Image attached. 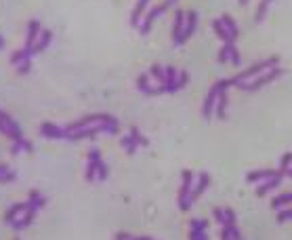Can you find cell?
Instances as JSON below:
<instances>
[{
    "instance_id": "74e56055",
    "label": "cell",
    "mask_w": 292,
    "mask_h": 240,
    "mask_svg": "<svg viewBox=\"0 0 292 240\" xmlns=\"http://www.w3.org/2000/svg\"><path fill=\"white\" fill-rule=\"evenodd\" d=\"M9 171H11V169H9L7 164H3V162H0V179H3V177L7 175V173H9Z\"/></svg>"
},
{
    "instance_id": "f35d334b",
    "label": "cell",
    "mask_w": 292,
    "mask_h": 240,
    "mask_svg": "<svg viewBox=\"0 0 292 240\" xmlns=\"http://www.w3.org/2000/svg\"><path fill=\"white\" fill-rule=\"evenodd\" d=\"M286 177H292V164L286 169Z\"/></svg>"
},
{
    "instance_id": "ffe728a7",
    "label": "cell",
    "mask_w": 292,
    "mask_h": 240,
    "mask_svg": "<svg viewBox=\"0 0 292 240\" xmlns=\"http://www.w3.org/2000/svg\"><path fill=\"white\" fill-rule=\"evenodd\" d=\"M212 28H215V32L219 34V38H221L223 42H236V40L231 38V34L225 30V26L221 24V19H215V21H212Z\"/></svg>"
},
{
    "instance_id": "8d00e7d4",
    "label": "cell",
    "mask_w": 292,
    "mask_h": 240,
    "mask_svg": "<svg viewBox=\"0 0 292 240\" xmlns=\"http://www.w3.org/2000/svg\"><path fill=\"white\" fill-rule=\"evenodd\" d=\"M221 238H223V240H231V232H229V228H227V226H223V232H221Z\"/></svg>"
},
{
    "instance_id": "836d02e7",
    "label": "cell",
    "mask_w": 292,
    "mask_h": 240,
    "mask_svg": "<svg viewBox=\"0 0 292 240\" xmlns=\"http://www.w3.org/2000/svg\"><path fill=\"white\" fill-rule=\"evenodd\" d=\"M21 150H24V147H21V141H13V145H11V154H13V156H17Z\"/></svg>"
},
{
    "instance_id": "8fae6325",
    "label": "cell",
    "mask_w": 292,
    "mask_h": 240,
    "mask_svg": "<svg viewBox=\"0 0 292 240\" xmlns=\"http://www.w3.org/2000/svg\"><path fill=\"white\" fill-rule=\"evenodd\" d=\"M151 5H153L151 0H137V5H134L132 13H130V26H134V28H137V26L141 24V19H143L145 11H147Z\"/></svg>"
},
{
    "instance_id": "4fadbf2b",
    "label": "cell",
    "mask_w": 292,
    "mask_h": 240,
    "mask_svg": "<svg viewBox=\"0 0 292 240\" xmlns=\"http://www.w3.org/2000/svg\"><path fill=\"white\" fill-rule=\"evenodd\" d=\"M28 205H30V202H28ZM36 213H38V211L30 207V209H28V211H26L24 215H21V217H19V219H17V221H13V224H11V226H13V230H15V232H21V230H26L28 226H32V221H34V217H36Z\"/></svg>"
},
{
    "instance_id": "5bb4252c",
    "label": "cell",
    "mask_w": 292,
    "mask_h": 240,
    "mask_svg": "<svg viewBox=\"0 0 292 240\" xmlns=\"http://www.w3.org/2000/svg\"><path fill=\"white\" fill-rule=\"evenodd\" d=\"M28 209H30V205H28V202H15V205L5 213V221L11 226V224H13V221H17L19 217L24 215Z\"/></svg>"
},
{
    "instance_id": "277c9868",
    "label": "cell",
    "mask_w": 292,
    "mask_h": 240,
    "mask_svg": "<svg viewBox=\"0 0 292 240\" xmlns=\"http://www.w3.org/2000/svg\"><path fill=\"white\" fill-rule=\"evenodd\" d=\"M280 74H282V68H280V65H276V68H271V70H267V72L259 74L257 78H252V80H248V82H240V84H238V89H242V91H259L261 86H265V84H269V82H274Z\"/></svg>"
},
{
    "instance_id": "7c38bea8",
    "label": "cell",
    "mask_w": 292,
    "mask_h": 240,
    "mask_svg": "<svg viewBox=\"0 0 292 240\" xmlns=\"http://www.w3.org/2000/svg\"><path fill=\"white\" fill-rule=\"evenodd\" d=\"M40 133L49 139H65V131L63 126H57L53 122H42L40 124Z\"/></svg>"
},
{
    "instance_id": "ba28073f",
    "label": "cell",
    "mask_w": 292,
    "mask_h": 240,
    "mask_svg": "<svg viewBox=\"0 0 292 240\" xmlns=\"http://www.w3.org/2000/svg\"><path fill=\"white\" fill-rule=\"evenodd\" d=\"M196 24H198V13H196V11H187V15H185V26H183L181 34H179V38L174 40V45H177V47L189 40V36H191L193 30H196Z\"/></svg>"
},
{
    "instance_id": "cb8c5ba5",
    "label": "cell",
    "mask_w": 292,
    "mask_h": 240,
    "mask_svg": "<svg viewBox=\"0 0 292 240\" xmlns=\"http://www.w3.org/2000/svg\"><path fill=\"white\" fill-rule=\"evenodd\" d=\"M26 59H32V57L28 55V51H26V49H19V51H15V53L9 57V61H11L13 65H19V63H24Z\"/></svg>"
},
{
    "instance_id": "83f0119b",
    "label": "cell",
    "mask_w": 292,
    "mask_h": 240,
    "mask_svg": "<svg viewBox=\"0 0 292 240\" xmlns=\"http://www.w3.org/2000/svg\"><path fill=\"white\" fill-rule=\"evenodd\" d=\"M191 230L206 232V230H208V221H206V219H191Z\"/></svg>"
},
{
    "instance_id": "52a82bcc",
    "label": "cell",
    "mask_w": 292,
    "mask_h": 240,
    "mask_svg": "<svg viewBox=\"0 0 292 240\" xmlns=\"http://www.w3.org/2000/svg\"><path fill=\"white\" fill-rule=\"evenodd\" d=\"M208 183H210V175L208 173H198V177H196V181H193V188H191V192H189V198H187V202H189V207L200 198L202 194H204V190L208 188Z\"/></svg>"
},
{
    "instance_id": "e0dca14e",
    "label": "cell",
    "mask_w": 292,
    "mask_h": 240,
    "mask_svg": "<svg viewBox=\"0 0 292 240\" xmlns=\"http://www.w3.org/2000/svg\"><path fill=\"white\" fill-rule=\"evenodd\" d=\"M185 11H177L174 13V26H172V42L179 38V34H181L183 26H185Z\"/></svg>"
},
{
    "instance_id": "7bdbcfd3",
    "label": "cell",
    "mask_w": 292,
    "mask_h": 240,
    "mask_svg": "<svg viewBox=\"0 0 292 240\" xmlns=\"http://www.w3.org/2000/svg\"><path fill=\"white\" fill-rule=\"evenodd\" d=\"M15 240H19V238H15Z\"/></svg>"
},
{
    "instance_id": "484cf974",
    "label": "cell",
    "mask_w": 292,
    "mask_h": 240,
    "mask_svg": "<svg viewBox=\"0 0 292 240\" xmlns=\"http://www.w3.org/2000/svg\"><path fill=\"white\" fill-rule=\"evenodd\" d=\"M107 175H109V169H107V164H105L103 160H99V162H97V181L107 179Z\"/></svg>"
},
{
    "instance_id": "ab89813d",
    "label": "cell",
    "mask_w": 292,
    "mask_h": 240,
    "mask_svg": "<svg viewBox=\"0 0 292 240\" xmlns=\"http://www.w3.org/2000/svg\"><path fill=\"white\" fill-rule=\"evenodd\" d=\"M3 47H5V38H3V36H0V49H3Z\"/></svg>"
},
{
    "instance_id": "e575fe53",
    "label": "cell",
    "mask_w": 292,
    "mask_h": 240,
    "mask_svg": "<svg viewBox=\"0 0 292 240\" xmlns=\"http://www.w3.org/2000/svg\"><path fill=\"white\" fill-rule=\"evenodd\" d=\"M229 228V232H231V240H242L240 238V232H238V226L233 224V226H227Z\"/></svg>"
},
{
    "instance_id": "1f68e13d",
    "label": "cell",
    "mask_w": 292,
    "mask_h": 240,
    "mask_svg": "<svg viewBox=\"0 0 292 240\" xmlns=\"http://www.w3.org/2000/svg\"><path fill=\"white\" fill-rule=\"evenodd\" d=\"M189 240H208V238H206V232L191 230V232H189Z\"/></svg>"
},
{
    "instance_id": "6da1fadb",
    "label": "cell",
    "mask_w": 292,
    "mask_h": 240,
    "mask_svg": "<svg viewBox=\"0 0 292 240\" xmlns=\"http://www.w3.org/2000/svg\"><path fill=\"white\" fill-rule=\"evenodd\" d=\"M278 63H280V59H278V57H269V59H263V61L255 63L252 68H248V70H244V72L236 74L233 78H229V82H231V86H238L240 82H248V80L257 78L259 74H263V72H267V70H271V68H276Z\"/></svg>"
},
{
    "instance_id": "7402d4cb",
    "label": "cell",
    "mask_w": 292,
    "mask_h": 240,
    "mask_svg": "<svg viewBox=\"0 0 292 240\" xmlns=\"http://www.w3.org/2000/svg\"><path fill=\"white\" fill-rule=\"evenodd\" d=\"M221 24L225 26V30L231 34V38H233V40L238 38V34H240V30H238V24H236V21H233L229 15H223V17H221Z\"/></svg>"
},
{
    "instance_id": "30bf717a",
    "label": "cell",
    "mask_w": 292,
    "mask_h": 240,
    "mask_svg": "<svg viewBox=\"0 0 292 240\" xmlns=\"http://www.w3.org/2000/svg\"><path fill=\"white\" fill-rule=\"evenodd\" d=\"M40 32H42V28H40V24H38V19H30V24H28V36H26V45H24V49L28 51V55H30L32 47L36 45V40H38ZM30 57H32V55H30Z\"/></svg>"
},
{
    "instance_id": "d4e9b609",
    "label": "cell",
    "mask_w": 292,
    "mask_h": 240,
    "mask_svg": "<svg viewBox=\"0 0 292 240\" xmlns=\"http://www.w3.org/2000/svg\"><path fill=\"white\" fill-rule=\"evenodd\" d=\"M274 0H261L259 3V7H257V21L261 24V21L265 19V13H267V9H269V5H271Z\"/></svg>"
},
{
    "instance_id": "60d3db41",
    "label": "cell",
    "mask_w": 292,
    "mask_h": 240,
    "mask_svg": "<svg viewBox=\"0 0 292 240\" xmlns=\"http://www.w3.org/2000/svg\"><path fill=\"white\" fill-rule=\"evenodd\" d=\"M240 5H242V7H246V5H248V0H240Z\"/></svg>"
},
{
    "instance_id": "9a60e30c",
    "label": "cell",
    "mask_w": 292,
    "mask_h": 240,
    "mask_svg": "<svg viewBox=\"0 0 292 240\" xmlns=\"http://www.w3.org/2000/svg\"><path fill=\"white\" fill-rule=\"evenodd\" d=\"M53 42V32L51 30H42L40 32V36H38V40H36V45L32 47V51H30V55H36V53H42L44 49H47L49 45Z\"/></svg>"
},
{
    "instance_id": "d6986e66",
    "label": "cell",
    "mask_w": 292,
    "mask_h": 240,
    "mask_svg": "<svg viewBox=\"0 0 292 240\" xmlns=\"http://www.w3.org/2000/svg\"><path fill=\"white\" fill-rule=\"evenodd\" d=\"M227 103H229L227 93H221V95H219V99H217V105H215V116H217V118H225Z\"/></svg>"
},
{
    "instance_id": "d590c367",
    "label": "cell",
    "mask_w": 292,
    "mask_h": 240,
    "mask_svg": "<svg viewBox=\"0 0 292 240\" xmlns=\"http://www.w3.org/2000/svg\"><path fill=\"white\" fill-rule=\"evenodd\" d=\"M21 147H24L26 152H32V150H34V145H32V141H28L26 137H24V139H21Z\"/></svg>"
},
{
    "instance_id": "d6a6232c",
    "label": "cell",
    "mask_w": 292,
    "mask_h": 240,
    "mask_svg": "<svg viewBox=\"0 0 292 240\" xmlns=\"http://www.w3.org/2000/svg\"><path fill=\"white\" fill-rule=\"evenodd\" d=\"M212 215H215V219H217V224H225V211H221V209H215L212 211Z\"/></svg>"
},
{
    "instance_id": "f1b7e54d",
    "label": "cell",
    "mask_w": 292,
    "mask_h": 240,
    "mask_svg": "<svg viewBox=\"0 0 292 240\" xmlns=\"http://www.w3.org/2000/svg\"><path fill=\"white\" fill-rule=\"evenodd\" d=\"M30 70H32V59H26L24 63L17 65V74H28Z\"/></svg>"
},
{
    "instance_id": "3957f363",
    "label": "cell",
    "mask_w": 292,
    "mask_h": 240,
    "mask_svg": "<svg viewBox=\"0 0 292 240\" xmlns=\"http://www.w3.org/2000/svg\"><path fill=\"white\" fill-rule=\"evenodd\" d=\"M227 86H231L229 78H227V80H219V82L212 84V89L208 91V95H206V99H204V105H202V114H204L206 118H212V116H215L217 99H219L221 93H225V91H227Z\"/></svg>"
},
{
    "instance_id": "ac0fdd59",
    "label": "cell",
    "mask_w": 292,
    "mask_h": 240,
    "mask_svg": "<svg viewBox=\"0 0 292 240\" xmlns=\"http://www.w3.org/2000/svg\"><path fill=\"white\" fill-rule=\"evenodd\" d=\"M28 202H30V207H32V209L40 211L44 205H47V198H44V196H40V192H38V190H32V192L28 194Z\"/></svg>"
},
{
    "instance_id": "44dd1931",
    "label": "cell",
    "mask_w": 292,
    "mask_h": 240,
    "mask_svg": "<svg viewBox=\"0 0 292 240\" xmlns=\"http://www.w3.org/2000/svg\"><path fill=\"white\" fill-rule=\"evenodd\" d=\"M290 205H292V192L276 196V198H274V202H271V207H274L276 211H280V209H284V207H290Z\"/></svg>"
},
{
    "instance_id": "b9f144b4",
    "label": "cell",
    "mask_w": 292,
    "mask_h": 240,
    "mask_svg": "<svg viewBox=\"0 0 292 240\" xmlns=\"http://www.w3.org/2000/svg\"><path fill=\"white\" fill-rule=\"evenodd\" d=\"M130 240H134V236H132V238H130Z\"/></svg>"
},
{
    "instance_id": "603a6c76",
    "label": "cell",
    "mask_w": 292,
    "mask_h": 240,
    "mask_svg": "<svg viewBox=\"0 0 292 240\" xmlns=\"http://www.w3.org/2000/svg\"><path fill=\"white\" fill-rule=\"evenodd\" d=\"M97 162L99 160H88L86 162V173H84V179L88 181V183H93V181H97Z\"/></svg>"
},
{
    "instance_id": "7a4b0ae2",
    "label": "cell",
    "mask_w": 292,
    "mask_h": 240,
    "mask_svg": "<svg viewBox=\"0 0 292 240\" xmlns=\"http://www.w3.org/2000/svg\"><path fill=\"white\" fill-rule=\"evenodd\" d=\"M174 3H177V0H158V3H153V5L145 11V15H143V19H141V24L137 26V30H139L143 36L149 34V30H151V26H153V21L158 19L162 13H166Z\"/></svg>"
},
{
    "instance_id": "5b68a950",
    "label": "cell",
    "mask_w": 292,
    "mask_h": 240,
    "mask_svg": "<svg viewBox=\"0 0 292 240\" xmlns=\"http://www.w3.org/2000/svg\"><path fill=\"white\" fill-rule=\"evenodd\" d=\"M0 133H3L5 137H9L11 141H21V139H24V133H21L19 124L3 110H0Z\"/></svg>"
},
{
    "instance_id": "4dcf8cb0",
    "label": "cell",
    "mask_w": 292,
    "mask_h": 240,
    "mask_svg": "<svg viewBox=\"0 0 292 240\" xmlns=\"http://www.w3.org/2000/svg\"><path fill=\"white\" fill-rule=\"evenodd\" d=\"M187 80H189L187 72H179V76H177V89H183V86L187 84Z\"/></svg>"
},
{
    "instance_id": "4316f807",
    "label": "cell",
    "mask_w": 292,
    "mask_h": 240,
    "mask_svg": "<svg viewBox=\"0 0 292 240\" xmlns=\"http://www.w3.org/2000/svg\"><path fill=\"white\" fill-rule=\"evenodd\" d=\"M288 219H292V207L280 209V211H278V221L282 224V221H288Z\"/></svg>"
},
{
    "instance_id": "9c48e42d",
    "label": "cell",
    "mask_w": 292,
    "mask_h": 240,
    "mask_svg": "<svg viewBox=\"0 0 292 240\" xmlns=\"http://www.w3.org/2000/svg\"><path fill=\"white\" fill-rule=\"evenodd\" d=\"M276 175H284V177H286V173H284L282 169H278V171H274V169L252 171V173H248V175H246V181H250V183H261V181H265V179H269V177H276Z\"/></svg>"
},
{
    "instance_id": "8992f818",
    "label": "cell",
    "mask_w": 292,
    "mask_h": 240,
    "mask_svg": "<svg viewBox=\"0 0 292 240\" xmlns=\"http://www.w3.org/2000/svg\"><path fill=\"white\" fill-rule=\"evenodd\" d=\"M181 177H183V181H181V188H179V209H181V211H187V209H189L187 198H189V192H191V188H193L196 177H193V173L187 171V169L181 173Z\"/></svg>"
},
{
    "instance_id": "2e32d148",
    "label": "cell",
    "mask_w": 292,
    "mask_h": 240,
    "mask_svg": "<svg viewBox=\"0 0 292 240\" xmlns=\"http://www.w3.org/2000/svg\"><path fill=\"white\" fill-rule=\"evenodd\" d=\"M282 179H284V175H276V177H269V179L261 181L259 188H257V196H265L267 192H271L274 188H278L282 183Z\"/></svg>"
},
{
    "instance_id": "f546056e",
    "label": "cell",
    "mask_w": 292,
    "mask_h": 240,
    "mask_svg": "<svg viewBox=\"0 0 292 240\" xmlns=\"http://www.w3.org/2000/svg\"><path fill=\"white\" fill-rule=\"evenodd\" d=\"M292 164V152H286V154L282 156V162H280V169L286 173V169Z\"/></svg>"
}]
</instances>
